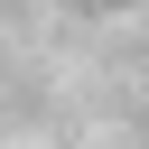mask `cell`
I'll return each mask as SVG.
<instances>
[{
  "label": "cell",
  "mask_w": 149,
  "mask_h": 149,
  "mask_svg": "<svg viewBox=\"0 0 149 149\" xmlns=\"http://www.w3.org/2000/svg\"><path fill=\"white\" fill-rule=\"evenodd\" d=\"M102 9H149V0H102Z\"/></svg>",
  "instance_id": "cell-1"
}]
</instances>
